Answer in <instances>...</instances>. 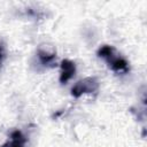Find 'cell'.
Masks as SVG:
<instances>
[{
    "label": "cell",
    "instance_id": "5b68a950",
    "mask_svg": "<svg viewBox=\"0 0 147 147\" xmlns=\"http://www.w3.org/2000/svg\"><path fill=\"white\" fill-rule=\"evenodd\" d=\"M38 59L41 62V64H44L46 67H54V64H55V54L48 53L45 49L38 51Z\"/></svg>",
    "mask_w": 147,
    "mask_h": 147
},
{
    "label": "cell",
    "instance_id": "52a82bcc",
    "mask_svg": "<svg viewBox=\"0 0 147 147\" xmlns=\"http://www.w3.org/2000/svg\"><path fill=\"white\" fill-rule=\"evenodd\" d=\"M2 147H7V145H3V146H2Z\"/></svg>",
    "mask_w": 147,
    "mask_h": 147
},
{
    "label": "cell",
    "instance_id": "3957f363",
    "mask_svg": "<svg viewBox=\"0 0 147 147\" xmlns=\"http://www.w3.org/2000/svg\"><path fill=\"white\" fill-rule=\"evenodd\" d=\"M61 71H60V83L61 84H67L76 74V65L72 61L64 59L62 60L61 64H60Z\"/></svg>",
    "mask_w": 147,
    "mask_h": 147
},
{
    "label": "cell",
    "instance_id": "8992f818",
    "mask_svg": "<svg viewBox=\"0 0 147 147\" xmlns=\"http://www.w3.org/2000/svg\"><path fill=\"white\" fill-rule=\"evenodd\" d=\"M5 59H6V48H5V45L2 42H0V68H1Z\"/></svg>",
    "mask_w": 147,
    "mask_h": 147
},
{
    "label": "cell",
    "instance_id": "6da1fadb",
    "mask_svg": "<svg viewBox=\"0 0 147 147\" xmlns=\"http://www.w3.org/2000/svg\"><path fill=\"white\" fill-rule=\"evenodd\" d=\"M98 56L103 59L109 67L111 68L113 71H115L116 74H126L130 70L129 67V62L122 57L119 54L116 53V49L113 46L109 45H103L98 49Z\"/></svg>",
    "mask_w": 147,
    "mask_h": 147
},
{
    "label": "cell",
    "instance_id": "7a4b0ae2",
    "mask_svg": "<svg viewBox=\"0 0 147 147\" xmlns=\"http://www.w3.org/2000/svg\"><path fill=\"white\" fill-rule=\"evenodd\" d=\"M99 88V82L95 77H87L77 82L71 88V95L74 98H79L86 93H94Z\"/></svg>",
    "mask_w": 147,
    "mask_h": 147
},
{
    "label": "cell",
    "instance_id": "277c9868",
    "mask_svg": "<svg viewBox=\"0 0 147 147\" xmlns=\"http://www.w3.org/2000/svg\"><path fill=\"white\" fill-rule=\"evenodd\" d=\"M25 137L20 130H15L10 133V142L7 145V147H24L25 145Z\"/></svg>",
    "mask_w": 147,
    "mask_h": 147
}]
</instances>
